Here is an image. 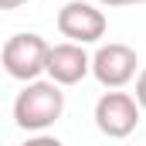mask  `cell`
<instances>
[{
    "instance_id": "cell-6",
    "label": "cell",
    "mask_w": 146,
    "mask_h": 146,
    "mask_svg": "<svg viewBox=\"0 0 146 146\" xmlns=\"http://www.w3.org/2000/svg\"><path fill=\"white\" fill-rule=\"evenodd\" d=\"M85 75H92V54L85 51V44H51V58H48V78L65 85H78Z\"/></svg>"
},
{
    "instance_id": "cell-1",
    "label": "cell",
    "mask_w": 146,
    "mask_h": 146,
    "mask_svg": "<svg viewBox=\"0 0 146 146\" xmlns=\"http://www.w3.org/2000/svg\"><path fill=\"white\" fill-rule=\"evenodd\" d=\"M65 115V92L58 82H27L14 99V122L24 133H44Z\"/></svg>"
},
{
    "instance_id": "cell-7",
    "label": "cell",
    "mask_w": 146,
    "mask_h": 146,
    "mask_svg": "<svg viewBox=\"0 0 146 146\" xmlns=\"http://www.w3.org/2000/svg\"><path fill=\"white\" fill-rule=\"evenodd\" d=\"M24 146H65V143H61L58 136H44V133H34V136H31V139H27Z\"/></svg>"
},
{
    "instance_id": "cell-5",
    "label": "cell",
    "mask_w": 146,
    "mask_h": 146,
    "mask_svg": "<svg viewBox=\"0 0 146 146\" xmlns=\"http://www.w3.org/2000/svg\"><path fill=\"white\" fill-rule=\"evenodd\" d=\"M136 68H139V58L129 44L122 41H109V44H99V51L92 54V75L102 88H122L136 78Z\"/></svg>"
},
{
    "instance_id": "cell-8",
    "label": "cell",
    "mask_w": 146,
    "mask_h": 146,
    "mask_svg": "<svg viewBox=\"0 0 146 146\" xmlns=\"http://www.w3.org/2000/svg\"><path fill=\"white\" fill-rule=\"evenodd\" d=\"M136 102H139V106H143V112H146V68L136 75Z\"/></svg>"
},
{
    "instance_id": "cell-3",
    "label": "cell",
    "mask_w": 146,
    "mask_h": 146,
    "mask_svg": "<svg viewBox=\"0 0 146 146\" xmlns=\"http://www.w3.org/2000/svg\"><path fill=\"white\" fill-rule=\"evenodd\" d=\"M139 112H143V106L136 102V95L112 88L106 95H99L92 119H95V129H99L102 136H109V139H126V136L139 126Z\"/></svg>"
},
{
    "instance_id": "cell-9",
    "label": "cell",
    "mask_w": 146,
    "mask_h": 146,
    "mask_svg": "<svg viewBox=\"0 0 146 146\" xmlns=\"http://www.w3.org/2000/svg\"><path fill=\"white\" fill-rule=\"evenodd\" d=\"M99 7H136V3H146V0H95Z\"/></svg>"
},
{
    "instance_id": "cell-4",
    "label": "cell",
    "mask_w": 146,
    "mask_h": 146,
    "mask_svg": "<svg viewBox=\"0 0 146 146\" xmlns=\"http://www.w3.org/2000/svg\"><path fill=\"white\" fill-rule=\"evenodd\" d=\"M106 14L95 0H68L58 10V31L72 44H99L106 37Z\"/></svg>"
},
{
    "instance_id": "cell-10",
    "label": "cell",
    "mask_w": 146,
    "mask_h": 146,
    "mask_svg": "<svg viewBox=\"0 0 146 146\" xmlns=\"http://www.w3.org/2000/svg\"><path fill=\"white\" fill-rule=\"evenodd\" d=\"M24 3H31V0H0V10H17Z\"/></svg>"
},
{
    "instance_id": "cell-2",
    "label": "cell",
    "mask_w": 146,
    "mask_h": 146,
    "mask_svg": "<svg viewBox=\"0 0 146 146\" xmlns=\"http://www.w3.org/2000/svg\"><path fill=\"white\" fill-rule=\"evenodd\" d=\"M48 58H51V44L34 31H21V34L7 37L3 51H0L3 72L17 82H24V85L48 75Z\"/></svg>"
}]
</instances>
